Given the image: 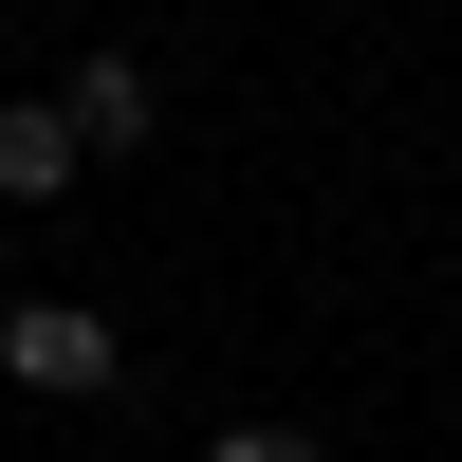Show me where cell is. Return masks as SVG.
Wrapping results in <instances>:
<instances>
[{"mask_svg":"<svg viewBox=\"0 0 462 462\" xmlns=\"http://www.w3.org/2000/svg\"><path fill=\"white\" fill-rule=\"evenodd\" d=\"M0 370H19V389H111V315H74V296H19V315H0Z\"/></svg>","mask_w":462,"mask_h":462,"instance_id":"1","label":"cell"},{"mask_svg":"<svg viewBox=\"0 0 462 462\" xmlns=\"http://www.w3.org/2000/svg\"><path fill=\"white\" fill-rule=\"evenodd\" d=\"M204 462H315V426H222Z\"/></svg>","mask_w":462,"mask_h":462,"instance_id":"4","label":"cell"},{"mask_svg":"<svg viewBox=\"0 0 462 462\" xmlns=\"http://www.w3.org/2000/svg\"><path fill=\"white\" fill-rule=\"evenodd\" d=\"M56 111H74V148H148V111H167V93H148V56L111 37V56H74V74H56Z\"/></svg>","mask_w":462,"mask_h":462,"instance_id":"2","label":"cell"},{"mask_svg":"<svg viewBox=\"0 0 462 462\" xmlns=\"http://www.w3.org/2000/svg\"><path fill=\"white\" fill-rule=\"evenodd\" d=\"M74 167H93V148H74V111H56V93H0V204H56Z\"/></svg>","mask_w":462,"mask_h":462,"instance_id":"3","label":"cell"}]
</instances>
